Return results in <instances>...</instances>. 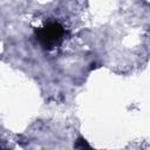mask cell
<instances>
[{
	"label": "cell",
	"instance_id": "6da1fadb",
	"mask_svg": "<svg viewBox=\"0 0 150 150\" xmlns=\"http://www.w3.org/2000/svg\"><path fill=\"white\" fill-rule=\"evenodd\" d=\"M64 34L66 30L63 26L56 21H50L43 27L35 29L36 40L45 49H53L59 46L62 42Z\"/></svg>",
	"mask_w": 150,
	"mask_h": 150
},
{
	"label": "cell",
	"instance_id": "7a4b0ae2",
	"mask_svg": "<svg viewBox=\"0 0 150 150\" xmlns=\"http://www.w3.org/2000/svg\"><path fill=\"white\" fill-rule=\"evenodd\" d=\"M75 148H76V149H80V150H94V149L89 145V143H88L83 137H79V138L76 139V142H75Z\"/></svg>",
	"mask_w": 150,
	"mask_h": 150
}]
</instances>
